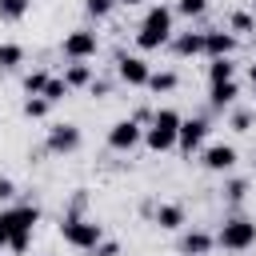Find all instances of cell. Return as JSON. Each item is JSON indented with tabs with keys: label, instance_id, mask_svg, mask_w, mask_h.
<instances>
[{
	"label": "cell",
	"instance_id": "23",
	"mask_svg": "<svg viewBox=\"0 0 256 256\" xmlns=\"http://www.w3.org/2000/svg\"><path fill=\"white\" fill-rule=\"evenodd\" d=\"M68 92H72V88L64 84V76H48V84H44L40 96H44L48 104H60V100H68Z\"/></svg>",
	"mask_w": 256,
	"mask_h": 256
},
{
	"label": "cell",
	"instance_id": "21",
	"mask_svg": "<svg viewBox=\"0 0 256 256\" xmlns=\"http://www.w3.org/2000/svg\"><path fill=\"white\" fill-rule=\"evenodd\" d=\"M20 64H24V44L4 40V44H0V72H12V68H20Z\"/></svg>",
	"mask_w": 256,
	"mask_h": 256
},
{
	"label": "cell",
	"instance_id": "30",
	"mask_svg": "<svg viewBox=\"0 0 256 256\" xmlns=\"http://www.w3.org/2000/svg\"><path fill=\"white\" fill-rule=\"evenodd\" d=\"M88 92H92V96H108V92H112V80H108V76H92Z\"/></svg>",
	"mask_w": 256,
	"mask_h": 256
},
{
	"label": "cell",
	"instance_id": "27",
	"mask_svg": "<svg viewBox=\"0 0 256 256\" xmlns=\"http://www.w3.org/2000/svg\"><path fill=\"white\" fill-rule=\"evenodd\" d=\"M112 8H116V0H84V12H88V16H96V20L112 16Z\"/></svg>",
	"mask_w": 256,
	"mask_h": 256
},
{
	"label": "cell",
	"instance_id": "11",
	"mask_svg": "<svg viewBox=\"0 0 256 256\" xmlns=\"http://www.w3.org/2000/svg\"><path fill=\"white\" fill-rule=\"evenodd\" d=\"M148 72H152V68H148L144 56H124V52L116 56V80H120V84L144 88V84H148Z\"/></svg>",
	"mask_w": 256,
	"mask_h": 256
},
{
	"label": "cell",
	"instance_id": "19",
	"mask_svg": "<svg viewBox=\"0 0 256 256\" xmlns=\"http://www.w3.org/2000/svg\"><path fill=\"white\" fill-rule=\"evenodd\" d=\"M32 12V0H0V20L4 24H20Z\"/></svg>",
	"mask_w": 256,
	"mask_h": 256
},
{
	"label": "cell",
	"instance_id": "28",
	"mask_svg": "<svg viewBox=\"0 0 256 256\" xmlns=\"http://www.w3.org/2000/svg\"><path fill=\"white\" fill-rule=\"evenodd\" d=\"M252 120H256V116H252L248 108H236L228 124H232V132H252Z\"/></svg>",
	"mask_w": 256,
	"mask_h": 256
},
{
	"label": "cell",
	"instance_id": "17",
	"mask_svg": "<svg viewBox=\"0 0 256 256\" xmlns=\"http://www.w3.org/2000/svg\"><path fill=\"white\" fill-rule=\"evenodd\" d=\"M176 84H180V76L172 72V68H160V72H148V92H156V96H164V92H176Z\"/></svg>",
	"mask_w": 256,
	"mask_h": 256
},
{
	"label": "cell",
	"instance_id": "20",
	"mask_svg": "<svg viewBox=\"0 0 256 256\" xmlns=\"http://www.w3.org/2000/svg\"><path fill=\"white\" fill-rule=\"evenodd\" d=\"M228 32L240 40V36H256V16L252 12H232L228 16Z\"/></svg>",
	"mask_w": 256,
	"mask_h": 256
},
{
	"label": "cell",
	"instance_id": "14",
	"mask_svg": "<svg viewBox=\"0 0 256 256\" xmlns=\"http://www.w3.org/2000/svg\"><path fill=\"white\" fill-rule=\"evenodd\" d=\"M152 220H156L164 232H180L184 220H188V212H184V204H156V208H152Z\"/></svg>",
	"mask_w": 256,
	"mask_h": 256
},
{
	"label": "cell",
	"instance_id": "36",
	"mask_svg": "<svg viewBox=\"0 0 256 256\" xmlns=\"http://www.w3.org/2000/svg\"><path fill=\"white\" fill-rule=\"evenodd\" d=\"M248 12H252V16H256V0H252V8H248Z\"/></svg>",
	"mask_w": 256,
	"mask_h": 256
},
{
	"label": "cell",
	"instance_id": "35",
	"mask_svg": "<svg viewBox=\"0 0 256 256\" xmlns=\"http://www.w3.org/2000/svg\"><path fill=\"white\" fill-rule=\"evenodd\" d=\"M248 80H252V84H256V60H252V64H248Z\"/></svg>",
	"mask_w": 256,
	"mask_h": 256
},
{
	"label": "cell",
	"instance_id": "26",
	"mask_svg": "<svg viewBox=\"0 0 256 256\" xmlns=\"http://www.w3.org/2000/svg\"><path fill=\"white\" fill-rule=\"evenodd\" d=\"M172 12H180V16L196 20V16H204V12H208V0H176V4H172Z\"/></svg>",
	"mask_w": 256,
	"mask_h": 256
},
{
	"label": "cell",
	"instance_id": "3",
	"mask_svg": "<svg viewBox=\"0 0 256 256\" xmlns=\"http://www.w3.org/2000/svg\"><path fill=\"white\" fill-rule=\"evenodd\" d=\"M8 224H12V240L8 248L16 256H24L32 248V228L40 224V208L36 204H8Z\"/></svg>",
	"mask_w": 256,
	"mask_h": 256
},
{
	"label": "cell",
	"instance_id": "12",
	"mask_svg": "<svg viewBox=\"0 0 256 256\" xmlns=\"http://www.w3.org/2000/svg\"><path fill=\"white\" fill-rule=\"evenodd\" d=\"M236 48H240V40L228 28H208L204 32V56L208 60H228V56H236Z\"/></svg>",
	"mask_w": 256,
	"mask_h": 256
},
{
	"label": "cell",
	"instance_id": "2",
	"mask_svg": "<svg viewBox=\"0 0 256 256\" xmlns=\"http://www.w3.org/2000/svg\"><path fill=\"white\" fill-rule=\"evenodd\" d=\"M180 112L176 108H156L152 124L144 128V148L148 152H172L176 148V132H180Z\"/></svg>",
	"mask_w": 256,
	"mask_h": 256
},
{
	"label": "cell",
	"instance_id": "31",
	"mask_svg": "<svg viewBox=\"0 0 256 256\" xmlns=\"http://www.w3.org/2000/svg\"><path fill=\"white\" fill-rule=\"evenodd\" d=\"M92 256H120V244H116V240H100V244L92 248Z\"/></svg>",
	"mask_w": 256,
	"mask_h": 256
},
{
	"label": "cell",
	"instance_id": "6",
	"mask_svg": "<svg viewBox=\"0 0 256 256\" xmlns=\"http://www.w3.org/2000/svg\"><path fill=\"white\" fill-rule=\"evenodd\" d=\"M60 52H64V60L68 64H88L96 52H100V36L92 32V28H76V32H68L64 36V44H60Z\"/></svg>",
	"mask_w": 256,
	"mask_h": 256
},
{
	"label": "cell",
	"instance_id": "24",
	"mask_svg": "<svg viewBox=\"0 0 256 256\" xmlns=\"http://www.w3.org/2000/svg\"><path fill=\"white\" fill-rule=\"evenodd\" d=\"M20 112H24L28 120H44V116L52 112V104H48L44 96H24V104H20Z\"/></svg>",
	"mask_w": 256,
	"mask_h": 256
},
{
	"label": "cell",
	"instance_id": "1",
	"mask_svg": "<svg viewBox=\"0 0 256 256\" xmlns=\"http://www.w3.org/2000/svg\"><path fill=\"white\" fill-rule=\"evenodd\" d=\"M172 20H176V12H172L168 4H152V8L144 12V20H140L136 48H140V52H156V48H164V44L172 40Z\"/></svg>",
	"mask_w": 256,
	"mask_h": 256
},
{
	"label": "cell",
	"instance_id": "22",
	"mask_svg": "<svg viewBox=\"0 0 256 256\" xmlns=\"http://www.w3.org/2000/svg\"><path fill=\"white\" fill-rule=\"evenodd\" d=\"M224 80H236V64H232V56L208 64V84H224Z\"/></svg>",
	"mask_w": 256,
	"mask_h": 256
},
{
	"label": "cell",
	"instance_id": "7",
	"mask_svg": "<svg viewBox=\"0 0 256 256\" xmlns=\"http://www.w3.org/2000/svg\"><path fill=\"white\" fill-rule=\"evenodd\" d=\"M204 140H208V120H204V116H188V120H180V132H176V148H180V156H196V152L204 148Z\"/></svg>",
	"mask_w": 256,
	"mask_h": 256
},
{
	"label": "cell",
	"instance_id": "29",
	"mask_svg": "<svg viewBox=\"0 0 256 256\" xmlns=\"http://www.w3.org/2000/svg\"><path fill=\"white\" fill-rule=\"evenodd\" d=\"M224 196H228L232 204H240V200L248 196V180H228V184H224Z\"/></svg>",
	"mask_w": 256,
	"mask_h": 256
},
{
	"label": "cell",
	"instance_id": "9",
	"mask_svg": "<svg viewBox=\"0 0 256 256\" xmlns=\"http://www.w3.org/2000/svg\"><path fill=\"white\" fill-rule=\"evenodd\" d=\"M136 144H144V128H140L132 116H124V120H116V124L108 128V148H112V152H132Z\"/></svg>",
	"mask_w": 256,
	"mask_h": 256
},
{
	"label": "cell",
	"instance_id": "25",
	"mask_svg": "<svg viewBox=\"0 0 256 256\" xmlns=\"http://www.w3.org/2000/svg\"><path fill=\"white\" fill-rule=\"evenodd\" d=\"M44 84H48V72H44V68H32V72L24 76V96H40Z\"/></svg>",
	"mask_w": 256,
	"mask_h": 256
},
{
	"label": "cell",
	"instance_id": "32",
	"mask_svg": "<svg viewBox=\"0 0 256 256\" xmlns=\"http://www.w3.org/2000/svg\"><path fill=\"white\" fill-rule=\"evenodd\" d=\"M12 240V224H8V208H0V248H8Z\"/></svg>",
	"mask_w": 256,
	"mask_h": 256
},
{
	"label": "cell",
	"instance_id": "15",
	"mask_svg": "<svg viewBox=\"0 0 256 256\" xmlns=\"http://www.w3.org/2000/svg\"><path fill=\"white\" fill-rule=\"evenodd\" d=\"M212 248H216V236L204 232V228H192V232H184V240H180V252H184V256H208Z\"/></svg>",
	"mask_w": 256,
	"mask_h": 256
},
{
	"label": "cell",
	"instance_id": "10",
	"mask_svg": "<svg viewBox=\"0 0 256 256\" xmlns=\"http://www.w3.org/2000/svg\"><path fill=\"white\" fill-rule=\"evenodd\" d=\"M236 160H240L236 144L216 140V144H204V148H200V164H204L208 172H232V168H236Z\"/></svg>",
	"mask_w": 256,
	"mask_h": 256
},
{
	"label": "cell",
	"instance_id": "16",
	"mask_svg": "<svg viewBox=\"0 0 256 256\" xmlns=\"http://www.w3.org/2000/svg\"><path fill=\"white\" fill-rule=\"evenodd\" d=\"M236 96H240V84H236V80L208 84V104H212V112H224V108H232V104H236Z\"/></svg>",
	"mask_w": 256,
	"mask_h": 256
},
{
	"label": "cell",
	"instance_id": "18",
	"mask_svg": "<svg viewBox=\"0 0 256 256\" xmlns=\"http://www.w3.org/2000/svg\"><path fill=\"white\" fill-rule=\"evenodd\" d=\"M92 76H96V72H92V64H84V60L64 68V84H68V88H88V84H92Z\"/></svg>",
	"mask_w": 256,
	"mask_h": 256
},
{
	"label": "cell",
	"instance_id": "8",
	"mask_svg": "<svg viewBox=\"0 0 256 256\" xmlns=\"http://www.w3.org/2000/svg\"><path fill=\"white\" fill-rule=\"evenodd\" d=\"M80 144H84V136H80V128L68 124V120H64V124H52V128H48V140H44V148H48L52 156H72Z\"/></svg>",
	"mask_w": 256,
	"mask_h": 256
},
{
	"label": "cell",
	"instance_id": "34",
	"mask_svg": "<svg viewBox=\"0 0 256 256\" xmlns=\"http://www.w3.org/2000/svg\"><path fill=\"white\" fill-rule=\"evenodd\" d=\"M116 4H124V8H140L144 0H116Z\"/></svg>",
	"mask_w": 256,
	"mask_h": 256
},
{
	"label": "cell",
	"instance_id": "5",
	"mask_svg": "<svg viewBox=\"0 0 256 256\" xmlns=\"http://www.w3.org/2000/svg\"><path fill=\"white\" fill-rule=\"evenodd\" d=\"M216 248L224 252H248L256 248V220L252 216H228L216 232Z\"/></svg>",
	"mask_w": 256,
	"mask_h": 256
},
{
	"label": "cell",
	"instance_id": "4",
	"mask_svg": "<svg viewBox=\"0 0 256 256\" xmlns=\"http://www.w3.org/2000/svg\"><path fill=\"white\" fill-rule=\"evenodd\" d=\"M60 236H64L68 248L92 252V248L104 240V224H96V220H88V216H64V220H60Z\"/></svg>",
	"mask_w": 256,
	"mask_h": 256
},
{
	"label": "cell",
	"instance_id": "13",
	"mask_svg": "<svg viewBox=\"0 0 256 256\" xmlns=\"http://www.w3.org/2000/svg\"><path fill=\"white\" fill-rule=\"evenodd\" d=\"M172 52L180 56V60H188V56H204V32H172Z\"/></svg>",
	"mask_w": 256,
	"mask_h": 256
},
{
	"label": "cell",
	"instance_id": "33",
	"mask_svg": "<svg viewBox=\"0 0 256 256\" xmlns=\"http://www.w3.org/2000/svg\"><path fill=\"white\" fill-rule=\"evenodd\" d=\"M0 200L8 204V200H16V184L8 180V176H0Z\"/></svg>",
	"mask_w": 256,
	"mask_h": 256
}]
</instances>
